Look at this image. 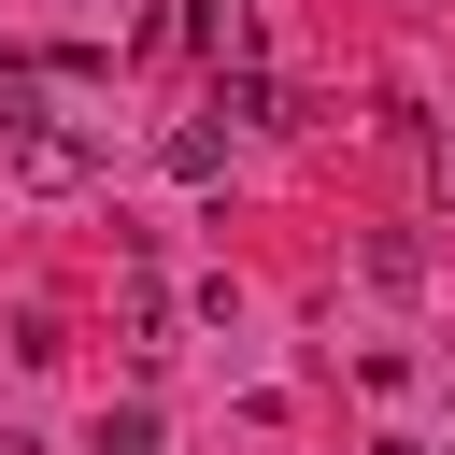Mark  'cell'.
Returning a JSON list of instances; mask_svg holds the SVG:
<instances>
[{
    "mask_svg": "<svg viewBox=\"0 0 455 455\" xmlns=\"http://www.w3.org/2000/svg\"><path fill=\"white\" fill-rule=\"evenodd\" d=\"M100 171H114V142H100V128H57V114H28V128H14V185H28V199H71V185H100Z\"/></svg>",
    "mask_w": 455,
    "mask_h": 455,
    "instance_id": "obj_1",
    "label": "cell"
},
{
    "mask_svg": "<svg viewBox=\"0 0 455 455\" xmlns=\"http://www.w3.org/2000/svg\"><path fill=\"white\" fill-rule=\"evenodd\" d=\"M398 156H412V185L455 213V114H398Z\"/></svg>",
    "mask_w": 455,
    "mask_h": 455,
    "instance_id": "obj_2",
    "label": "cell"
},
{
    "mask_svg": "<svg viewBox=\"0 0 455 455\" xmlns=\"http://www.w3.org/2000/svg\"><path fill=\"white\" fill-rule=\"evenodd\" d=\"M156 156H171V185H213V171H228V128H213V114H185Z\"/></svg>",
    "mask_w": 455,
    "mask_h": 455,
    "instance_id": "obj_3",
    "label": "cell"
},
{
    "mask_svg": "<svg viewBox=\"0 0 455 455\" xmlns=\"http://www.w3.org/2000/svg\"><path fill=\"white\" fill-rule=\"evenodd\" d=\"M28 114H43V71H28V57H0V128H28Z\"/></svg>",
    "mask_w": 455,
    "mask_h": 455,
    "instance_id": "obj_4",
    "label": "cell"
},
{
    "mask_svg": "<svg viewBox=\"0 0 455 455\" xmlns=\"http://www.w3.org/2000/svg\"><path fill=\"white\" fill-rule=\"evenodd\" d=\"M85 455H171V441H156V412H114V427H100Z\"/></svg>",
    "mask_w": 455,
    "mask_h": 455,
    "instance_id": "obj_5",
    "label": "cell"
},
{
    "mask_svg": "<svg viewBox=\"0 0 455 455\" xmlns=\"http://www.w3.org/2000/svg\"><path fill=\"white\" fill-rule=\"evenodd\" d=\"M370 455H427V441H370Z\"/></svg>",
    "mask_w": 455,
    "mask_h": 455,
    "instance_id": "obj_6",
    "label": "cell"
}]
</instances>
